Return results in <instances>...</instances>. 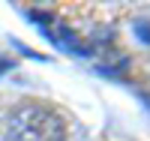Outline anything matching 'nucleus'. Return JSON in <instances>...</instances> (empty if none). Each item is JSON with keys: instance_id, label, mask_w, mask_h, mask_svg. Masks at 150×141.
<instances>
[{"instance_id": "7ed1b4c3", "label": "nucleus", "mask_w": 150, "mask_h": 141, "mask_svg": "<svg viewBox=\"0 0 150 141\" xmlns=\"http://www.w3.org/2000/svg\"><path fill=\"white\" fill-rule=\"evenodd\" d=\"M135 30L141 33V39H144V42H150V27H147L144 21H138V24H135Z\"/></svg>"}, {"instance_id": "f03ea898", "label": "nucleus", "mask_w": 150, "mask_h": 141, "mask_svg": "<svg viewBox=\"0 0 150 141\" xmlns=\"http://www.w3.org/2000/svg\"><path fill=\"white\" fill-rule=\"evenodd\" d=\"M30 21H36L42 27V33L51 39L57 48H63V51H72V54H87V51L81 48V42H78V36H75L69 27L60 18H54V15H42V12H30L27 15Z\"/></svg>"}, {"instance_id": "20e7f679", "label": "nucleus", "mask_w": 150, "mask_h": 141, "mask_svg": "<svg viewBox=\"0 0 150 141\" xmlns=\"http://www.w3.org/2000/svg\"><path fill=\"white\" fill-rule=\"evenodd\" d=\"M6 69H12V63H9V60H0V75H3Z\"/></svg>"}, {"instance_id": "f257e3e1", "label": "nucleus", "mask_w": 150, "mask_h": 141, "mask_svg": "<svg viewBox=\"0 0 150 141\" xmlns=\"http://www.w3.org/2000/svg\"><path fill=\"white\" fill-rule=\"evenodd\" d=\"M6 141H66V123L45 105H15L6 114Z\"/></svg>"}]
</instances>
